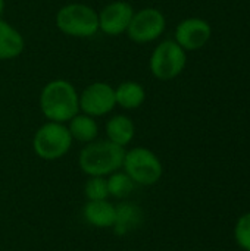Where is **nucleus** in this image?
Masks as SVG:
<instances>
[{"instance_id":"nucleus-1","label":"nucleus","mask_w":250,"mask_h":251,"mask_svg":"<svg viewBox=\"0 0 250 251\" xmlns=\"http://www.w3.org/2000/svg\"><path fill=\"white\" fill-rule=\"evenodd\" d=\"M38 104L47 121L66 124L80 113V93L66 79H52L41 88Z\"/></svg>"},{"instance_id":"nucleus-2","label":"nucleus","mask_w":250,"mask_h":251,"mask_svg":"<svg viewBox=\"0 0 250 251\" xmlns=\"http://www.w3.org/2000/svg\"><path fill=\"white\" fill-rule=\"evenodd\" d=\"M124 156V147L109 140H94L80 151L78 166L88 176H109L122 168Z\"/></svg>"},{"instance_id":"nucleus-3","label":"nucleus","mask_w":250,"mask_h":251,"mask_svg":"<svg viewBox=\"0 0 250 251\" xmlns=\"http://www.w3.org/2000/svg\"><path fill=\"white\" fill-rule=\"evenodd\" d=\"M55 24L60 32L75 38H88L99 32L97 12L84 3H68L55 16Z\"/></svg>"},{"instance_id":"nucleus-4","label":"nucleus","mask_w":250,"mask_h":251,"mask_svg":"<svg viewBox=\"0 0 250 251\" xmlns=\"http://www.w3.org/2000/svg\"><path fill=\"white\" fill-rule=\"evenodd\" d=\"M72 137L65 124L50 122L43 124L32 137V150L43 160H57L68 154L72 147Z\"/></svg>"},{"instance_id":"nucleus-5","label":"nucleus","mask_w":250,"mask_h":251,"mask_svg":"<svg viewBox=\"0 0 250 251\" xmlns=\"http://www.w3.org/2000/svg\"><path fill=\"white\" fill-rule=\"evenodd\" d=\"M122 168L124 172L134 181V184L144 187L155 185L164 174L161 159L147 147H134L131 150H125Z\"/></svg>"},{"instance_id":"nucleus-6","label":"nucleus","mask_w":250,"mask_h":251,"mask_svg":"<svg viewBox=\"0 0 250 251\" xmlns=\"http://www.w3.org/2000/svg\"><path fill=\"white\" fill-rule=\"evenodd\" d=\"M186 63V50L175 40H164L153 49L149 59V69L155 78L169 81L184 71Z\"/></svg>"},{"instance_id":"nucleus-7","label":"nucleus","mask_w":250,"mask_h":251,"mask_svg":"<svg viewBox=\"0 0 250 251\" xmlns=\"http://www.w3.org/2000/svg\"><path fill=\"white\" fill-rule=\"evenodd\" d=\"M167 26L165 15L156 7H144L134 10L131 22L127 29V35L131 41L139 44H146L158 40Z\"/></svg>"},{"instance_id":"nucleus-8","label":"nucleus","mask_w":250,"mask_h":251,"mask_svg":"<svg viewBox=\"0 0 250 251\" xmlns=\"http://www.w3.org/2000/svg\"><path fill=\"white\" fill-rule=\"evenodd\" d=\"M115 107V88L108 82H91L80 93V112L91 118L105 116Z\"/></svg>"},{"instance_id":"nucleus-9","label":"nucleus","mask_w":250,"mask_h":251,"mask_svg":"<svg viewBox=\"0 0 250 251\" xmlns=\"http://www.w3.org/2000/svg\"><path fill=\"white\" fill-rule=\"evenodd\" d=\"M97 15L99 31L111 37H118L127 32L131 18L134 15V9L128 1L115 0L108 3L100 12H97Z\"/></svg>"},{"instance_id":"nucleus-10","label":"nucleus","mask_w":250,"mask_h":251,"mask_svg":"<svg viewBox=\"0 0 250 251\" xmlns=\"http://www.w3.org/2000/svg\"><path fill=\"white\" fill-rule=\"evenodd\" d=\"M211 35V25L200 18L183 19L175 28V41L186 51H194L202 49L209 41Z\"/></svg>"},{"instance_id":"nucleus-11","label":"nucleus","mask_w":250,"mask_h":251,"mask_svg":"<svg viewBox=\"0 0 250 251\" xmlns=\"http://www.w3.org/2000/svg\"><path fill=\"white\" fill-rule=\"evenodd\" d=\"M25 49L24 35L4 19H0V60H12Z\"/></svg>"},{"instance_id":"nucleus-12","label":"nucleus","mask_w":250,"mask_h":251,"mask_svg":"<svg viewBox=\"0 0 250 251\" xmlns=\"http://www.w3.org/2000/svg\"><path fill=\"white\" fill-rule=\"evenodd\" d=\"M84 219L94 228H112L115 224L116 207L108 200L87 201L84 206Z\"/></svg>"},{"instance_id":"nucleus-13","label":"nucleus","mask_w":250,"mask_h":251,"mask_svg":"<svg viewBox=\"0 0 250 251\" xmlns=\"http://www.w3.org/2000/svg\"><path fill=\"white\" fill-rule=\"evenodd\" d=\"M105 129H106L108 140L112 141L116 146L124 147V149L134 140V135H136L134 122L127 115H115V116H112L106 122Z\"/></svg>"},{"instance_id":"nucleus-14","label":"nucleus","mask_w":250,"mask_h":251,"mask_svg":"<svg viewBox=\"0 0 250 251\" xmlns=\"http://www.w3.org/2000/svg\"><path fill=\"white\" fill-rule=\"evenodd\" d=\"M143 222V210L133 203H122L116 207L113 231L116 235H127L136 231Z\"/></svg>"},{"instance_id":"nucleus-15","label":"nucleus","mask_w":250,"mask_h":251,"mask_svg":"<svg viewBox=\"0 0 250 251\" xmlns=\"http://www.w3.org/2000/svg\"><path fill=\"white\" fill-rule=\"evenodd\" d=\"M116 106L125 110L139 109L146 100V91L141 84L136 81H124L115 88Z\"/></svg>"},{"instance_id":"nucleus-16","label":"nucleus","mask_w":250,"mask_h":251,"mask_svg":"<svg viewBox=\"0 0 250 251\" xmlns=\"http://www.w3.org/2000/svg\"><path fill=\"white\" fill-rule=\"evenodd\" d=\"M68 129L72 137V140L80 143H91L99 135V125L96 122V118H91L85 113H77L69 122Z\"/></svg>"},{"instance_id":"nucleus-17","label":"nucleus","mask_w":250,"mask_h":251,"mask_svg":"<svg viewBox=\"0 0 250 251\" xmlns=\"http://www.w3.org/2000/svg\"><path fill=\"white\" fill-rule=\"evenodd\" d=\"M108 181V191L109 196L115 197V199H125L131 194V191L134 190V181L125 174V172H113L109 175Z\"/></svg>"},{"instance_id":"nucleus-18","label":"nucleus","mask_w":250,"mask_h":251,"mask_svg":"<svg viewBox=\"0 0 250 251\" xmlns=\"http://www.w3.org/2000/svg\"><path fill=\"white\" fill-rule=\"evenodd\" d=\"M84 193L88 201L94 200H106L109 197L108 181L105 176H90L85 182Z\"/></svg>"},{"instance_id":"nucleus-19","label":"nucleus","mask_w":250,"mask_h":251,"mask_svg":"<svg viewBox=\"0 0 250 251\" xmlns=\"http://www.w3.org/2000/svg\"><path fill=\"white\" fill-rule=\"evenodd\" d=\"M236 241L243 250L250 251V213L243 215L236 225Z\"/></svg>"},{"instance_id":"nucleus-20","label":"nucleus","mask_w":250,"mask_h":251,"mask_svg":"<svg viewBox=\"0 0 250 251\" xmlns=\"http://www.w3.org/2000/svg\"><path fill=\"white\" fill-rule=\"evenodd\" d=\"M3 10H4V0H0V19H1Z\"/></svg>"}]
</instances>
